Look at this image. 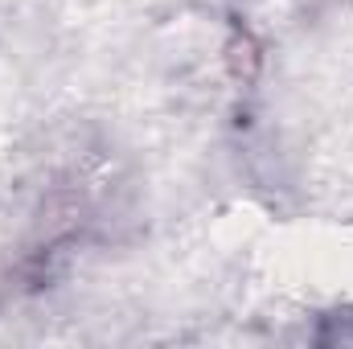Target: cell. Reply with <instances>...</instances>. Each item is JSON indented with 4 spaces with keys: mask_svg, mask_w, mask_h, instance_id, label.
Masks as SVG:
<instances>
[{
    "mask_svg": "<svg viewBox=\"0 0 353 349\" xmlns=\"http://www.w3.org/2000/svg\"><path fill=\"white\" fill-rule=\"evenodd\" d=\"M226 58H230L234 79H243V83H251V79H255L259 54H255V41H251V33H247V29H234V41H230V50H226Z\"/></svg>",
    "mask_w": 353,
    "mask_h": 349,
    "instance_id": "cell-1",
    "label": "cell"
}]
</instances>
